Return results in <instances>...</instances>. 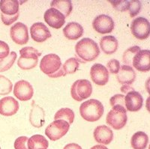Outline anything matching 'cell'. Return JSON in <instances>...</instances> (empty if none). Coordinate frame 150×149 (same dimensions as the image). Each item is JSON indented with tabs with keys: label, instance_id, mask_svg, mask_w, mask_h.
Segmentation results:
<instances>
[{
	"label": "cell",
	"instance_id": "1",
	"mask_svg": "<svg viewBox=\"0 0 150 149\" xmlns=\"http://www.w3.org/2000/svg\"><path fill=\"white\" fill-rule=\"evenodd\" d=\"M75 51L77 56L85 62L96 60L100 54V49L97 43L88 37L83 38L77 43Z\"/></svg>",
	"mask_w": 150,
	"mask_h": 149
},
{
	"label": "cell",
	"instance_id": "2",
	"mask_svg": "<svg viewBox=\"0 0 150 149\" xmlns=\"http://www.w3.org/2000/svg\"><path fill=\"white\" fill-rule=\"evenodd\" d=\"M104 108L102 103L96 99L83 102L80 107L81 117L87 121H96L102 117Z\"/></svg>",
	"mask_w": 150,
	"mask_h": 149
},
{
	"label": "cell",
	"instance_id": "3",
	"mask_svg": "<svg viewBox=\"0 0 150 149\" xmlns=\"http://www.w3.org/2000/svg\"><path fill=\"white\" fill-rule=\"evenodd\" d=\"M21 57L17 61V65L24 71L35 68L38 62V57L41 55L39 51L32 47H23L20 50Z\"/></svg>",
	"mask_w": 150,
	"mask_h": 149
},
{
	"label": "cell",
	"instance_id": "4",
	"mask_svg": "<svg viewBox=\"0 0 150 149\" xmlns=\"http://www.w3.org/2000/svg\"><path fill=\"white\" fill-rule=\"evenodd\" d=\"M127 110L122 106L116 105L112 107L107 115V124L115 130H121L125 126L128 120Z\"/></svg>",
	"mask_w": 150,
	"mask_h": 149
},
{
	"label": "cell",
	"instance_id": "5",
	"mask_svg": "<svg viewBox=\"0 0 150 149\" xmlns=\"http://www.w3.org/2000/svg\"><path fill=\"white\" fill-rule=\"evenodd\" d=\"M92 86L87 80H78L73 83L71 88V95L73 99L77 101H82L91 96Z\"/></svg>",
	"mask_w": 150,
	"mask_h": 149
},
{
	"label": "cell",
	"instance_id": "6",
	"mask_svg": "<svg viewBox=\"0 0 150 149\" xmlns=\"http://www.w3.org/2000/svg\"><path fill=\"white\" fill-rule=\"evenodd\" d=\"M70 124L63 120H55L47 127L45 134L52 141H56L63 137L69 131Z\"/></svg>",
	"mask_w": 150,
	"mask_h": 149
},
{
	"label": "cell",
	"instance_id": "7",
	"mask_svg": "<svg viewBox=\"0 0 150 149\" xmlns=\"http://www.w3.org/2000/svg\"><path fill=\"white\" fill-rule=\"evenodd\" d=\"M131 33L139 40H145L149 37V22L145 17H137L131 24Z\"/></svg>",
	"mask_w": 150,
	"mask_h": 149
},
{
	"label": "cell",
	"instance_id": "8",
	"mask_svg": "<svg viewBox=\"0 0 150 149\" xmlns=\"http://www.w3.org/2000/svg\"><path fill=\"white\" fill-rule=\"evenodd\" d=\"M62 61L59 56L56 54H48L42 58L40 63V68L43 73L47 76L58 71L62 67Z\"/></svg>",
	"mask_w": 150,
	"mask_h": 149
},
{
	"label": "cell",
	"instance_id": "9",
	"mask_svg": "<svg viewBox=\"0 0 150 149\" xmlns=\"http://www.w3.org/2000/svg\"><path fill=\"white\" fill-rule=\"evenodd\" d=\"M92 26L100 34H108L114 29V22L110 16L101 14L94 19Z\"/></svg>",
	"mask_w": 150,
	"mask_h": 149
},
{
	"label": "cell",
	"instance_id": "10",
	"mask_svg": "<svg viewBox=\"0 0 150 149\" xmlns=\"http://www.w3.org/2000/svg\"><path fill=\"white\" fill-rule=\"evenodd\" d=\"M90 76L96 85H105L109 80V71L104 65L96 63L91 68Z\"/></svg>",
	"mask_w": 150,
	"mask_h": 149
},
{
	"label": "cell",
	"instance_id": "11",
	"mask_svg": "<svg viewBox=\"0 0 150 149\" xmlns=\"http://www.w3.org/2000/svg\"><path fill=\"white\" fill-rule=\"evenodd\" d=\"M34 94L33 85L26 80H20L15 83L14 95L21 101H27L32 99Z\"/></svg>",
	"mask_w": 150,
	"mask_h": 149
},
{
	"label": "cell",
	"instance_id": "12",
	"mask_svg": "<svg viewBox=\"0 0 150 149\" xmlns=\"http://www.w3.org/2000/svg\"><path fill=\"white\" fill-rule=\"evenodd\" d=\"M10 35L13 41L19 45L26 44L29 41L28 28L22 23H17L11 28Z\"/></svg>",
	"mask_w": 150,
	"mask_h": 149
},
{
	"label": "cell",
	"instance_id": "13",
	"mask_svg": "<svg viewBox=\"0 0 150 149\" xmlns=\"http://www.w3.org/2000/svg\"><path fill=\"white\" fill-rule=\"evenodd\" d=\"M45 22L53 29H59L65 23V17L61 12L55 8H50L44 14Z\"/></svg>",
	"mask_w": 150,
	"mask_h": 149
},
{
	"label": "cell",
	"instance_id": "14",
	"mask_svg": "<svg viewBox=\"0 0 150 149\" xmlns=\"http://www.w3.org/2000/svg\"><path fill=\"white\" fill-rule=\"evenodd\" d=\"M132 65L137 71L148 72L150 70V51L149 49L140 50L134 58Z\"/></svg>",
	"mask_w": 150,
	"mask_h": 149
},
{
	"label": "cell",
	"instance_id": "15",
	"mask_svg": "<svg viewBox=\"0 0 150 149\" xmlns=\"http://www.w3.org/2000/svg\"><path fill=\"white\" fill-rule=\"evenodd\" d=\"M31 37L33 41L42 43L51 37V33L46 25L42 23H35L30 28Z\"/></svg>",
	"mask_w": 150,
	"mask_h": 149
},
{
	"label": "cell",
	"instance_id": "16",
	"mask_svg": "<svg viewBox=\"0 0 150 149\" xmlns=\"http://www.w3.org/2000/svg\"><path fill=\"white\" fill-rule=\"evenodd\" d=\"M143 98L136 91L129 92L125 97V105L129 112H137L143 107Z\"/></svg>",
	"mask_w": 150,
	"mask_h": 149
},
{
	"label": "cell",
	"instance_id": "17",
	"mask_svg": "<svg viewBox=\"0 0 150 149\" xmlns=\"http://www.w3.org/2000/svg\"><path fill=\"white\" fill-rule=\"evenodd\" d=\"M19 110V103L13 97H5L0 100V114L4 116L15 115Z\"/></svg>",
	"mask_w": 150,
	"mask_h": 149
},
{
	"label": "cell",
	"instance_id": "18",
	"mask_svg": "<svg viewBox=\"0 0 150 149\" xmlns=\"http://www.w3.org/2000/svg\"><path fill=\"white\" fill-rule=\"evenodd\" d=\"M93 135L96 142L104 145H109L113 139L112 130L106 125L98 126L94 131Z\"/></svg>",
	"mask_w": 150,
	"mask_h": 149
},
{
	"label": "cell",
	"instance_id": "19",
	"mask_svg": "<svg viewBox=\"0 0 150 149\" xmlns=\"http://www.w3.org/2000/svg\"><path fill=\"white\" fill-rule=\"evenodd\" d=\"M116 79L122 85H131L136 80V73L131 66L122 65L116 73Z\"/></svg>",
	"mask_w": 150,
	"mask_h": 149
},
{
	"label": "cell",
	"instance_id": "20",
	"mask_svg": "<svg viewBox=\"0 0 150 149\" xmlns=\"http://www.w3.org/2000/svg\"><path fill=\"white\" fill-rule=\"evenodd\" d=\"M45 112L40 106L37 105L35 102L33 103V107L29 114V121L34 127H41L45 124Z\"/></svg>",
	"mask_w": 150,
	"mask_h": 149
},
{
	"label": "cell",
	"instance_id": "21",
	"mask_svg": "<svg viewBox=\"0 0 150 149\" xmlns=\"http://www.w3.org/2000/svg\"><path fill=\"white\" fill-rule=\"evenodd\" d=\"M63 35L68 40L79 39L83 35V28L80 23L71 22L63 29Z\"/></svg>",
	"mask_w": 150,
	"mask_h": 149
},
{
	"label": "cell",
	"instance_id": "22",
	"mask_svg": "<svg viewBox=\"0 0 150 149\" xmlns=\"http://www.w3.org/2000/svg\"><path fill=\"white\" fill-rule=\"evenodd\" d=\"M100 47L104 53L111 55L116 52L119 47V43L114 36L107 35L101 37Z\"/></svg>",
	"mask_w": 150,
	"mask_h": 149
},
{
	"label": "cell",
	"instance_id": "23",
	"mask_svg": "<svg viewBox=\"0 0 150 149\" xmlns=\"http://www.w3.org/2000/svg\"><path fill=\"white\" fill-rule=\"evenodd\" d=\"M1 14L11 17L19 13V2L17 0H1L0 1Z\"/></svg>",
	"mask_w": 150,
	"mask_h": 149
},
{
	"label": "cell",
	"instance_id": "24",
	"mask_svg": "<svg viewBox=\"0 0 150 149\" xmlns=\"http://www.w3.org/2000/svg\"><path fill=\"white\" fill-rule=\"evenodd\" d=\"M148 142L149 136L143 131L135 133L131 139V146L134 149H146Z\"/></svg>",
	"mask_w": 150,
	"mask_h": 149
},
{
	"label": "cell",
	"instance_id": "25",
	"mask_svg": "<svg viewBox=\"0 0 150 149\" xmlns=\"http://www.w3.org/2000/svg\"><path fill=\"white\" fill-rule=\"evenodd\" d=\"M52 8H55L60 11L65 16L68 17L72 11V2L71 0H54L50 3Z\"/></svg>",
	"mask_w": 150,
	"mask_h": 149
},
{
	"label": "cell",
	"instance_id": "26",
	"mask_svg": "<svg viewBox=\"0 0 150 149\" xmlns=\"http://www.w3.org/2000/svg\"><path fill=\"white\" fill-rule=\"evenodd\" d=\"M28 149H47L49 143L42 135H34L28 139Z\"/></svg>",
	"mask_w": 150,
	"mask_h": 149
},
{
	"label": "cell",
	"instance_id": "27",
	"mask_svg": "<svg viewBox=\"0 0 150 149\" xmlns=\"http://www.w3.org/2000/svg\"><path fill=\"white\" fill-rule=\"evenodd\" d=\"M80 62L85 63V61L78 59L77 58H71V59L66 60L65 64L62 65V68L65 74H72V73H75L78 70Z\"/></svg>",
	"mask_w": 150,
	"mask_h": 149
},
{
	"label": "cell",
	"instance_id": "28",
	"mask_svg": "<svg viewBox=\"0 0 150 149\" xmlns=\"http://www.w3.org/2000/svg\"><path fill=\"white\" fill-rule=\"evenodd\" d=\"M55 120H63L71 124L74 120V112L69 108H62L57 111L54 116Z\"/></svg>",
	"mask_w": 150,
	"mask_h": 149
},
{
	"label": "cell",
	"instance_id": "29",
	"mask_svg": "<svg viewBox=\"0 0 150 149\" xmlns=\"http://www.w3.org/2000/svg\"><path fill=\"white\" fill-rule=\"evenodd\" d=\"M140 49V47L138 46H134L128 48L125 51L122 56V61L128 66L132 65V61H133L134 58L136 56L137 53H138Z\"/></svg>",
	"mask_w": 150,
	"mask_h": 149
},
{
	"label": "cell",
	"instance_id": "30",
	"mask_svg": "<svg viewBox=\"0 0 150 149\" xmlns=\"http://www.w3.org/2000/svg\"><path fill=\"white\" fill-rule=\"evenodd\" d=\"M17 55L15 52H11L5 59H0V72H5L10 69L17 59Z\"/></svg>",
	"mask_w": 150,
	"mask_h": 149
},
{
	"label": "cell",
	"instance_id": "31",
	"mask_svg": "<svg viewBox=\"0 0 150 149\" xmlns=\"http://www.w3.org/2000/svg\"><path fill=\"white\" fill-rule=\"evenodd\" d=\"M13 84L9 79L3 75H0V95H6L11 93Z\"/></svg>",
	"mask_w": 150,
	"mask_h": 149
},
{
	"label": "cell",
	"instance_id": "32",
	"mask_svg": "<svg viewBox=\"0 0 150 149\" xmlns=\"http://www.w3.org/2000/svg\"><path fill=\"white\" fill-rule=\"evenodd\" d=\"M142 8V4L138 0L129 1L128 2V9L131 17H134L140 13Z\"/></svg>",
	"mask_w": 150,
	"mask_h": 149
},
{
	"label": "cell",
	"instance_id": "33",
	"mask_svg": "<svg viewBox=\"0 0 150 149\" xmlns=\"http://www.w3.org/2000/svg\"><path fill=\"white\" fill-rule=\"evenodd\" d=\"M110 2L112 4L115 9L121 12L125 11L128 9V2H129V1H127V0H124V1H110Z\"/></svg>",
	"mask_w": 150,
	"mask_h": 149
},
{
	"label": "cell",
	"instance_id": "34",
	"mask_svg": "<svg viewBox=\"0 0 150 149\" xmlns=\"http://www.w3.org/2000/svg\"><path fill=\"white\" fill-rule=\"evenodd\" d=\"M110 103L112 107H114L116 105L122 106L123 107H125V96L122 95H116L112 96L110 99Z\"/></svg>",
	"mask_w": 150,
	"mask_h": 149
},
{
	"label": "cell",
	"instance_id": "35",
	"mask_svg": "<svg viewBox=\"0 0 150 149\" xmlns=\"http://www.w3.org/2000/svg\"><path fill=\"white\" fill-rule=\"evenodd\" d=\"M107 67L111 73H117L120 71V63L116 59H111L108 62Z\"/></svg>",
	"mask_w": 150,
	"mask_h": 149
},
{
	"label": "cell",
	"instance_id": "36",
	"mask_svg": "<svg viewBox=\"0 0 150 149\" xmlns=\"http://www.w3.org/2000/svg\"><path fill=\"white\" fill-rule=\"evenodd\" d=\"M28 138L26 136L18 137L14 142V148L15 149H28L27 143Z\"/></svg>",
	"mask_w": 150,
	"mask_h": 149
},
{
	"label": "cell",
	"instance_id": "37",
	"mask_svg": "<svg viewBox=\"0 0 150 149\" xmlns=\"http://www.w3.org/2000/svg\"><path fill=\"white\" fill-rule=\"evenodd\" d=\"M10 54V48L8 44L0 41V59H5Z\"/></svg>",
	"mask_w": 150,
	"mask_h": 149
},
{
	"label": "cell",
	"instance_id": "38",
	"mask_svg": "<svg viewBox=\"0 0 150 149\" xmlns=\"http://www.w3.org/2000/svg\"><path fill=\"white\" fill-rule=\"evenodd\" d=\"M19 15H20V13H18V14L14 16H11V17H8V16H5L4 14H1V19H2V21L5 25H9L11 24L14 23L17 20V19L19 18Z\"/></svg>",
	"mask_w": 150,
	"mask_h": 149
},
{
	"label": "cell",
	"instance_id": "39",
	"mask_svg": "<svg viewBox=\"0 0 150 149\" xmlns=\"http://www.w3.org/2000/svg\"><path fill=\"white\" fill-rule=\"evenodd\" d=\"M66 76V75L65 74V73H64L63 70H62V68H60V69L58 71H56V73H53V74L51 75H49V77H50V78H57V77H60V76Z\"/></svg>",
	"mask_w": 150,
	"mask_h": 149
},
{
	"label": "cell",
	"instance_id": "40",
	"mask_svg": "<svg viewBox=\"0 0 150 149\" xmlns=\"http://www.w3.org/2000/svg\"><path fill=\"white\" fill-rule=\"evenodd\" d=\"M63 149H83L81 146L79 145L76 144V143H70L68 144L64 147Z\"/></svg>",
	"mask_w": 150,
	"mask_h": 149
},
{
	"label": "cell",
	"instance_id": "41",
	"mask_svg": "<svg viewBox=\"0 0 150 149\" xmlns=\"http://www.w3.org/2000/svg\"><path fill=\"white\" fill-rule=\"evenodd\" d=\"M121 91L125 94H128L129 92L134 91V88L130 86V85H123L121 88Z\"/></svg>",
	"mask_w": 150,
	"mask_h": 149
},
{
	"label": "cell",
	"instance_id": "42",
	"mask_svg": "<svg viewBox=\"0 0 150 149\" xmlns=\"http://www.w3.org/2000/svg\"><path fill=\"white\" fill-rule=\"evenodd\" d=\"M91 149H108V148L107 147H105L104 145H95L92 148H91Z\"/></svg>",
	"mask_w": 150,
	"mask_h": 149
},
{
	"label": "cell",
	"instance_id": "43",
	"mask_svg": "<svg viewBox=\"0 0 150 149\" xmlns=\"http://www.w3.org/2000/svg\"><path fill=\"white\" fill-rule=\"evenodd\" d=\"M0 149H1V148H0Z\"/></svg>",
	"mask_w": 150,
	"mask_h": 149
}]
</instances>
